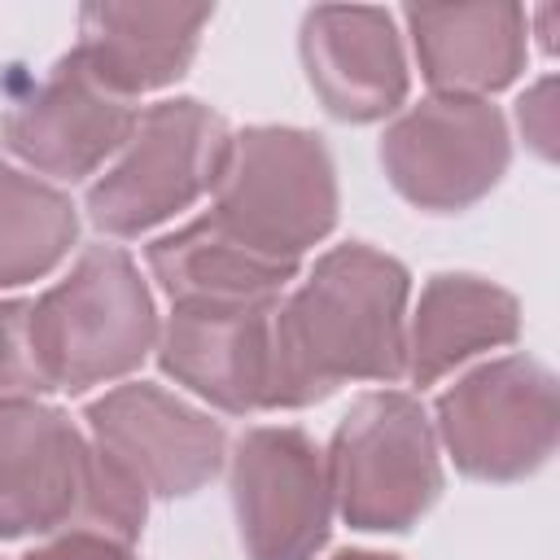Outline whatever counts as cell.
Masks as SVG:
<instances>
[{
  "label": "cell",
  "mask_w": 560,
  "mask_h": 560,
  "mask_svg": "<svg viewBox=\"0 0 560 560\" xmlns=\"http://www.w3.org/2000/svg\"><path fill=\"white\" fill-rule=\"evenodd\" d=\"M232 149V127L197 96L140 109L131 140L88 188V219L105 236H144L214 192Z\"/></svg>",
  "instance_id": "cell-6"
},
{
  "label": "cell",
  "mask_w": 560,
  "mask_h": 560,
  "mask_svg": "<svg viewBox=\"0 0 560 560\" xmlns=\"http://www.w3.org/2000/svg\"><path fill=\"white\" fill-rule=\"evenodd\" d=\"M144 258L171 302H276L302 271L241 245L210 214L149 241Z\"/></svg>",
  "instance_id": "cell-17"
},
{
  "label": "cell",
  "mask_w": 560,
  "mask_h": 560,
  "mask_svg": "<svg viewBox=\"0 0 560 560\" xmlns=\"http://www.w3.org/2000/svg\"><path fill=\"white\" fill-rule=\"evenodd\" d=\"M140 105L105 88L74 48L52 70L26 83L0 122L4 149L48 179H88L131 140Z\"/></svg>",
  "instance_id": "cell-11"
},
{
  "label": "cell",
  "mask_w": 560,
  "mask_h": 560,
  "mask_svg": "<svg viewBox=\"0 0 560 560\" xmlns=\"http://www.w3.org/2000/svg\"><path fill=\"white\" fill-rule=\"evenodd\" d=\"M332 508L350 529L407 534L442 499V455L424 402L372 389L350 402L324 451Z\"/></svg>",
  "instance_id": "cell-5"
},
{
  "label": "cell",
  "mask_w": 560,
  "mask_h": 560,
  "mask_svg": "<svg viewBox=\"0 0 560 560\" xmlns=\"http://www.w3.org/2000/svg\"><path fill=\"white\" fill-rule=\"evenodd\" d=\"M411 271L363 241L332 245L271 319V411L315 407L346 381L407 376Z\"/></svg>",
  "instance_id": "cell-1"
},
{
  "label": "cell",
  "mask_w": 560,
  "mask_h": 560,
  "mask_svg": "<svg viewBox=\"0 0 560 560\" xmlns=\"http://www.w3.org/2000/svg\"><path fill=\"white\" fill-rule=\"evenodd\" d=\"M521 337V302L472 271H438L424 280L407 324V381L429 389L459 363L512 346Z\"/></svg>",
  "instance_id": "cell-16"
},
{
  "label": "cell",
  "mask_w": 560,
  "mask_h": 560,
  "mask_svg": "<svg viewBox=\"0 0 560 560\" xmlns=\"http://www.w3.org/2000/svg\"><path fill=\"white\" fill-rule=\"evenodd\" d=\"M512 136L499 105L481 96H424L381 136V171L402 201L459 214L508 175Z\"/></svg>",
  "instance_id": "cell-8"
},
{
  "label": "cell",
  "mask_w": 560,
  "mask_h": 560,
  "mask_svg": "<svg viewBox=\"0 0 560 560\" xmlns=\"http://www.w3.org/2000/svg\"><path fill=\"white\" fill-rule=\"evenodd\" d=\"M48 394L35 354H31V302L0 298V398H39Z\"/></svg>",
  "instance_id": "cell-19"
},
{
  "label": "cell",
  "mask_w": 560,
  "mask_h": 560,
  "mask_svg": "<svg viewBox=\"0 0 560 560\" xmlns=\"http://www.w3.org/2000/svg\"><path fill=\"white\" fill-rule=\"evenodd\" d=\"M228 490L245 560H315L332 534V486L315 438L254 424L228 455Z\"/></svg>",
  "instance_id": "cell-9"
},
{
  "label": "cell",
  "mask_w": 560,
  "mask_h": 560,
  "mask_svg": "<svg viewBox=\"0 0 560 560\" xmlns=\"http://www.w3.org/2000/svg\"><path fill=\"white\" fill-rule=\"evenodd\" d=\"M551 92H556V79L551 74H542L521 101H516V122H521V136L529 140V149L538 153V158H547L551 162V153H556V105H551Z\"/></svg>",
  "instance_id": "cell-20"
},
{
  "label": "cell",
  "mask_w": 560,
  "mask_h": 560,
  "mask_svg": "<svg viewBox=\"0 0 560 560\" xmlns=\"http://www.w3.org/2000/svg\"><path fill=\"white\" fill-rule=\"evenodd\" d=\"M337 166L324 136L262 122L232 131L214 206L206 214L241 245L280 262H302V254L337 228Z\"/></svg>",
  "instance_id": "cell-4"
},
{
  "label": "cell",
  "mask_w": 560,
  "mask_h": 560,
  "mask_svg": "<svg viewBox=\"0 0 560 560\" xmlns=\"http://www.w3.org/2000/svg\"><path fill=\"white\" fill-rule=\"evenodd\" d=\"M298 52L311 92L337 122H381L407 101L411 70L389 9L315 4L302 13Z\"/></svg>",
  "instance_id": "cell-13"
},
{
  "label": "cell",
  "mask_w": 560,
  "mask_h": 560,
  "mask_svg": "<svg viewBox=\"0 0 560 560\" xmlns=\"http://www.w3.org/2000/svg\"><path fill=\"white\" fill-rule=\"evenodd\" d=\"M420 79L438 96H481L516 83L529 57V13L516 0L402 9Z\"/></svg>",
  "instance_id": "cell-14"
},
{
  "label": "cell",
  "mask_w": 560,
  "mask_h": 560,
  "mask_svg": "<svg viewBox=\"0 0 560 560\" xmlns=\"http://www.w3.org/2000/svg\"><path fill=\"white\" fill-rule=\"evenodd\" d=\"M149 494L39 398H0V542L31 534H101L136 547Z\"/></svg>",
  "instance_id": "cell-2"
},
{
  "label": "cell",
  "mask_w": 560,
  "mask_h": 560,
  "mask_svg": "<svg viewBox=\"0 0 560 560\" xmlns=\"http://www.w3.org/2000/svg\"><path fill=\"white\" fill-rule=\"evenodd\" d=\"M276 302H171L158 328V368L228 416L271 411Z\"/></svg>",
  "instance_id": "cell-12"
},
{
  "label": "cell",
  "mask_w": 560,
  "mask_h": 560,
  "mask_svg": "<svg viewBox=\"0 0 560 560\" xmlns=\"http://www.w3.org/2000/svg\"><path fill=\"white\" fill-rule=\"evenodd\" d=\"M433 433L472 481H525L560 438V389L534 354H503L468 368L433 402Z\"/></svg>",
  "instance_id": "cell-7"
},
{
  "label": "cell",
  "mask_w": 560,
  "mask_h": 560,
  "mask_svg": "<svg viewBox=\"0 0 560 560\" xmlns=\"http://www.w3.org/2000/svg\"><path fill=\"white\" fill-rule=\"evenodd\" d=\"M158 306L118 245H88L74 267L31 302V354L48 389L88 394L131 376L158 346Z\"/></svg>",
  "instance_id": "cell-3"
},
{
  "label": "cell",
  "mask_w": 560,
  "mask_h": 560,
  "mask_svg": "<svg viewBox=\"0 0 560 560\" xmlns=\"http://www.w3.org/2000/svg\"><path fill=\"white\" fill-rule=\"evenodd\" d=\"M210 4H122L92 0L79 9L74 57L118 96H144L179 83L197 57Z\"/></svg>",
  "instance_id": "cell-15"
},
{
  "label": "cell",
  "mask_w": 560,
  "mask_h": 560,
  "mask_svg": "<svg viewBox=\"0 0 560 560\" xmlns=\"http://www.w3.org/2000/svg\"><path fill=\"white\" fill-rule=\"evenodd\" d=\"M0 560H140L136 547L109 542L101 534H52L44 547H31L22 556H0Z\"/></svg>",
  "instance_id": "cell-21"
},
{
  "label": "cell",
  "mask_w": 560,
  "mask_h": 560,
  "mask_svg": "<svg viewBox=\"0 0 560 560\" xmlns=\"http://www.w3.org/2000/svg\"><path fill=\"white\" fill-rule=\"evenodd\" d=\"M332 560H402V556H389V551H363V547H346V551H337Z\"/></svg>",
  "instance_id": "cell-22"
},
{
  "label": "cell",
  "mask_w": 560,
  "mask_h": 560,
  "mask_svg": "<svg viewBox=\"0 0 560 560\" xmlns=\"http://www.w3.org/2000/svg\"><path fill=\"white\" fill-rule=\"evenodd\" d=\"M74 241H79L74 201L57 184L13 162H0V289H22L31 280H44L66 262Z\"/></svg>",
  "instance_id": "cell-18"
},
{
  "label": "cell",
  "mask_w": 560,
  "mask_h": 560,
  "mask_svg": "<svg viewBox=\"0 0 560 560\" xmlns=\"http://www.w3.org/2000/svg\"><path fill=\"white\" fill-rule=\"evenodd\" d=\"M88 438L149 494L188 499L228 459L223 424L153 381H127L83 407Z\"/></svg>",
  "instance_id": "cell-10"
}]
</instances>
